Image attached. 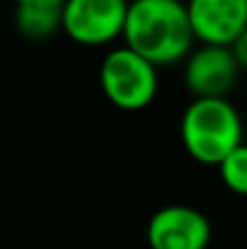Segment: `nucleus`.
Wrapping results in <instances>:
<instances>
[{"label":"nucleus","instance_id":"obj_8","mask_svg":"<svg viewBox=\"0 0 247 249\" xmlns=\"http://www.w3.org/2000/svg\"><path fill=\"white\" fill-rule=\"evenodd\" d=\"M66 0H17L15 2V27L22 36L32 41L51 39L63 32Z\"/></svg>","mask_w":247,"mask_h":249},{"label":"nucleus","instance_id":"obj_3","mask_svg":"<svg viewBox=\"0 0 247 249\" xmlns=\"http://www.w3.org/2000/svg\"><path fill=\"white\" fill-rule=\"evenodd\" d=\"M97 80L107 102L121 111H141L151 107L160 89L158 66H153L126 44L104 53Z\"/></svg>","mask_w":247,"mask_h":249},{"label":"nucleus","instance_id":"obj_6","mask_svg":"<svg viewBox=\"0 0 247 249\" xmlns=\"http://www.w3.org/2000/svg\"><path fill=\"white\" fill-rule=\"evenodd\" d=\"M240 63L230 46L196 44L184 61V85L194 99L228 97L240 78Z\"/></svg>","mask_w":247,"mask_h":249},{"label":"nucleus","instance_id":"obj_1","mask_svg":"<svg viewBox=\"0 0 247 249\" xmlns=\"http://www.w3.org/2000/svg\"><path fill=\"white\" fill-rule=\"evenodd\" d=\"M121 41L158 68L187 61L199 44L182 0H131Z\"/></svg>","mask_w":247,"mask_h":249},{"label":"nucleus","instance_id":"obj_2","mask_svg":"<svg viewBox=\"0 0 247 249\" xmlns=\"http://www.w3.org/2000/svg\"><path fill=\"white\" fill-rule=\"evenodd\" d=\"M179 138L194 162L218 167L243 145L240 111L228 97L191 99L179 119Z\"/></svg>","mask_w":247,"mask_h":249},{"label":"nucleus","instance_id":"obj_5","mask_svg":"<svg viewBox=\"0 0 247 249\" xmlns=\"http://www.w3.org/2000/svg\"><path fill=\"white\" fill-rule=\"evenodd\" d=\"M213 228L209 218L184 203L158 208L146 225V242L151 249H209Z\"/></svg>","mask_w":247,"mask_h":249},{"label":"nucleus","instance_id":"obj_4","mask_svg":"<svg viewBox=\"0 0 247 249\" xmlns=\"http://www.w3.org/2000/svg\"><path fill=\"white\" fill-rule=\"evenodd\" d=\"M131 0H66L63 34L78 46L99 49L124 39Z\"/></svg>","mask_w":247,"mask_h":249},{"label":"nucleus","instance_id":"obj_10","mask_svg":"<svg viewBox=\"0 0 247 249\" xmlns=\"http://www.w3.org/2000/svg\"><path fill=\"white\" fill-rule=\"evenodd\" d=\"M233 49V53H235V58H238V63H240V68L247 71V29L235 39V44L230 46Z\"/></svg>","mask_w":247,"mask_h":249},{"label":"nucleus","instance_id":"obj_7","mask_svg":"<svg viewBox=\"0 0 247 249\" xmlns=\"http://www.w3.org/2000/svg\"><path fill=\"white\" fill-rule=\"evenodd\" d=\"M187 12L199 44L233 46L247 29V0H187Z\"/></svg>","mask_w":247,"mask_h":249},{"label":"nucleus","instance_id":"obj_11","mask_svg":"<svg viewBox=\"0 0 247 249\" xmlns=\"http://www.w3.org/2000/svg\"><path fill=\"white\" fill-rule=\"evenodd\" d=\"M15 2H17V0H15Z\"/></svg>","mask_w":247,"mask_h":249},{"label":"nucleus","instance_id":"obj_9","mask_svg":"<svg viewBox=\"0 0 247 249\" xmlns=\"http://www.w3.org/2000/svg\"><path fill=\"white\" fill-rule=\"evenodd\" d=\"M216 169L228 191L238 196H247V143L235 148Z\"/></svg>","mask_w":247,"mask_h":249}]
</instances>
